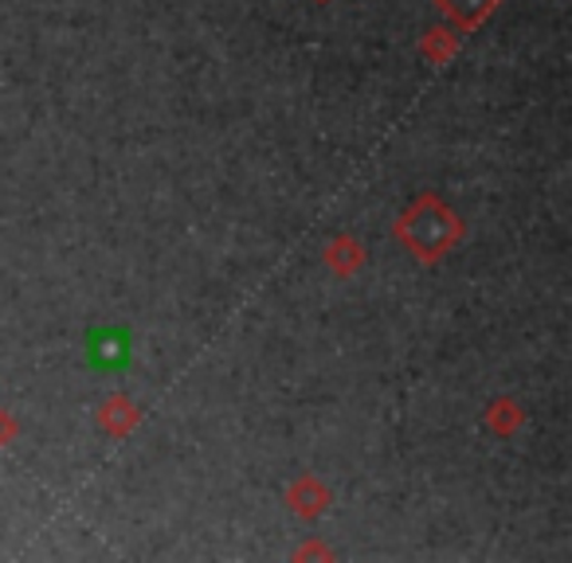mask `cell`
<instances>
[{"instance_id": "cell-1", "label": "cell", "mask_w": 572, "mask_h": 563, "mask_svg": "<svg viewBox=\"0 0 572 563\" xmlns=\"http://www.w3.org/2000/svg\"><path fill=\"white\" fill-rule=\"evenodd\" d=\"M130 360V333L118 325H106L91 333V364L95 368H121Z\"/></svg>"}]
</instances>
